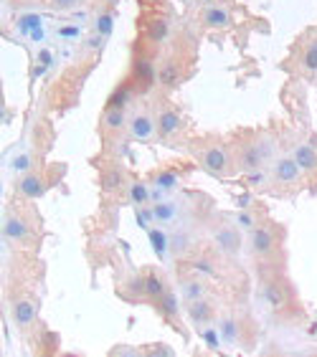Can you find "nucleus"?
<instances>
[{"label": "nucleus", "mask_w": 317, "mask_h": 357, "mask_svg": "<svg viewBox=\"0 0 317 357\" xmlns=\"http://www.w3.org/2000/svg\"><path fill=\"white\" fill-rule=\"evenodd\" d=\"M269 154H271V140L269 142H254V144L244 147V152H241V168L246 172H254L266 162Z\"/></svg>", "instance_id": "nucleus-1"}, {"label": "nucleus", "mask_w": 317, "mask_h": 357, "mask_svg": "<svg viewBox=\"0 0 317 357\" xmlns=\"http://www.w3.org/2000/svg\"><path fill=\"white\" fill-rule=\"evenodd\" d=\"M155 82H157V71H155L152 61H150V58H137V61H135V71H132V84H135V89L145 94V92H150V89L155 86Z\"/></svg>", "instance_id": "nucleus-2"}, {"label": "nucleus", "mask_w": 317, "mask_h": 357, "mask_svg": "<svg viewBox=\"0 0 317 357\" xmlns=\"http://www.w3.org/2000/svg\"><path fill=\"white\" fill-rule=\"evenodd\" d=\"M201 162L208 172L213 175H223L226 168H228V154L221 150V147H208L203 154H201Z\"/></svg>", "instance_id": "nucleus-3"}, {"label": "nucleus", "mask_w": 317, "mask_h": 357, "mask_svg": "<svg viewBox=\"0 0 317 357\" xmlns=\"http://www.w3.org/2000/svg\"><path fill=\"white\" fill-rule=\"evenodd\" d=\"M216 244L226 254H239L241 251V236L233 226H223V228L216 230Z\"/></svg>", "instance_id": "nucleus-4"}, {"label": "nucleus", "mask_w": 317, "mask_h": 357, "mask_svg": "<svg viewBox=\"0 0 317 357\" xmlns=\"http://www.w3.org/2000/svg\"><path fill=\"white\" fill-rule=\"evenodd\" d=\"M299 172H302V168L297 165L294 157H279V160L274 162V178L279 182H284V185L294 182L299 178Z\"/></svg>", "instance_id": "nucleus-5"}, {"label": "nucleus", "mask_w": 317, "mask_h": 357, "mask_svg": "<svg viewBox=\"0 0 317 357\" xmlns=\"http://www.w3.org/2000/svg\"><path fill=\"white\" fill-rule=\"evenodd\" d=\"M155 130H157V122H155L150 114H135V116L130 119V132H132V137H137V140H150V137L155 134Z\"/></svg>", "instance_id": "nucleus-6"}, {"label": "nucleus", "mask_w": 317, "mask_h": 357, "mask_svg": "<svg viewBox=\"0 0 317 357\" xmlns=\"http://www.w3.org/2000/svg\"><path fill=\"white\" fill-rule=\"evenodd\" d=\"M274 248V233L269 228H254L251 230V251L256 256H266L269 251Z\"/></svg>", "instance_id": "nucleus-7"}, {"label": "nucleus", "mask_w": 317, "mask_h": 357, "mask_svg": "<svg viewBox=\"0 0 317 357\" xmlns=\"http://www.w3.org/2000/svg\"><path fill=\"white\" fill-rule=\"evenodd\" d=\"M188 316H190L195 324H208V322L213 320V304L206 302V299L188 302Z\"/></svg>", "instance_id": "nucleus-8"}, {"label": "nucleus", "mask_w": 317, "mask_h": 357, "mask_svg": "<svg viewBox=\"0 0 317 357\" xmlns=\"http://www.w3.org/2000/svg\"><path fill=\"white\" fill-rule=\"evenodd\" d=\"M13 320H16V324L18 327H31L33 324V320H36V304L31 302V299H21V302H16V306H13Z\"/></svg>", "instance_id": "nucleus-9"}, {"label": "nucleus", "mask_w": 317, "mask_h": 357, "mask_svg": "<svg viewBox=\"0 0 317 357\" xmlns=\"http://www.w3.org/2000/svg\"><path fill=\"white\" fill-rule=\"evenodd\" d=\"M155 122H157V132H160L163 137H170L180 130V116L173 109H163L160 114H157Z\"/></svg>", "instance_id": "nucleus-10"}, {"label": "nucleus", "mask_w": 317, "mask_h": 357, "mask_svg": "<svg viewBox=\"0 0 317 357\" xmlns=\"http://www.w3.org/2000/svg\"><path fill=\"white\" fill-rule=\"evenodd\" d=\"M178 76H180V68L173 58H165L163 66L157 68V84H163V86H173L178 82Z\"/></svg>", "instance_id": "nucleus-11"}, {"label": "nucleus", "mask_w": 317, "mask_h": 357, "mask_svg": "<svg viewBox=\"0 0 317 357\" xmlns=\"http://www.w3.org/2000/svg\"><path fill=\"white\" fill-rule=\"evenodd\" d=\"M18 188H21V192H23L26 198H41V195L46 192V182L38 178V175H26Z\"/></svg>", "instance_id": "nucleus-12"}, {"label": "nucleus", "mask_w": 317, "mask_h": 357, "mask_svg": "<svg viewBox=\"0 0 317 357\" xmlns=\"http://www.w3.org/2000/svg\"><path fill=\"white\" fill-rule=\"evenodd\" d=\"M3 233H6V238H11V241H23V238L28 236V226H26L21 218L8 216V218H6V226H3Z\"/></svg>", "instance_id": "nucleus-13"}, {"label": "nucleus", "mask_w": 317, "mask_h": 357, "mask_svg": "<svg viewBox=\"0 0 317 357\" xmlns=\"http://www.w3.org/2000/svg\"><path fill=\"white\" fill-rule=\"evenodd\" d=\"M203 20H206V26H211V28H226V26L231 23V16H228L223 8H218V6H208V8L203 10Z\"/></svg>", "instance_id": "nucleus-14"}, {"label": "nucleus", "mask_w": 317, "mask_h": 357, "mask_svg": "<svg viewBox=\"0 0 317 357\" xmlns=\"http://www.w3.org/2000/svg\"><path fill=\"white\" fill-rule=\"evenodd\" d=\"M294 160L302 170H314L317 168V152L312 144H299L297 152H294Z\"/></svg>", "instance_id": "nucleus-15"}, {"label": "nucleus", "mask_w": 317, "mask_h": 357, "mask_svg": "<svg viewBox=\"0 0 317 357\" xmlns=\"http://www.w3.org/2000/svg\"><path fill=\"white\" fill-rule=\"evenodd\" d=\"M264 299H266V304L271 306V309H284V304H287V296H284V292H282V286L279 284H264Z\"/></svg>", "instance_id": "nucleus-16"}, {"label": "nucleus", "mask_w": 317, "mask_h": 357, "mask_svg": "<svg viewBox=\"0 0 317 357\" xmlns=\"http://www.w3.org/2000/svg\"><path fill=\"white\" fill-rule=\"evenodd\" d=\"M130 96H132V89H130V84H122V86H117V89L112 92V96L107 99V109H125V104L130 102Z\"/></svg>", "instance_id": "nucleus-17"}, {"label": "nucleus", "mask_w": 317, "mask_h": 357, "mask_svg": "<svg viewBox=\"0 0 317 357\" xmlns=\"http://www.w3.org/2000/svg\"><path fill=\"white\" fill-rule=\"evenodd\" d=\"M168 20H163V18H155V20H150L147 23V38L152 44H160V41H165L168 38Z\"/></svg>", "instance_id": "nucleus-18"}, {"label": "nucleus", "mask_w": 317, "mask_h": 357, "mask_svg": "<svg viewBox=\"0 0 317 357\" xmlns=\"http://www.w3.org/2000/svg\"><path fill=\"white\" fill-rule=\"evenodd\" d=\"M125 124H127L125 109H107V112H104V127H107V130L117 132V130H122Z\"/></svg>", "instance_id": "nucleus-19"}, {"label": "nucleus", "mask_w": 317, "mask_h": 357, "mask_svg": "<svg viewBox=\"0 0 317 357\" xmlns=\"http://www.w3.org/2000/svg\"><path fill=\"white\" fill-rule=\"evenodd\" d=\"M142 292L147 294V296H155V299H160L163 294H165V284L157 279V276H152V274H147L145 279H142Z\"/></svg>", "instance_id": "nucleus-20"}, {"label": "nucleus", "mask_w": 317, "mask_h": 357, "mask_svg": "<svg viewBox=\"0 0 317 357\" xmlns=\"http://www.w3.org/2000/svg\"><path fill=\"white\" fill-rule=\"evenodd\" d=\"M125 185V178H122V172L120 170H114V168H107L104 170V175H102V188L104 190H120Z\"/></svg>", "instance_id": "nucleus-21"}, {"label": "nucleus", "mask_w": 317, "mask_h": 357, "mask_svg": "<svg viewBox=\"0 0 317 357\" xmlns=\"http://www.w3.org/2000/svg\"><path fill=\"white\" fill-rule=\"evenodd\" d=\"M152 213H155V220L157 223H170L173 218H175V213H178V208H175V203H157V206H152Z\"/></svg>", "instance_id": "nucleus-22"}, {"label": "nucleus", "mask_w": 317, "mask_h": 357, "mask_svg": "<svg viewBox=\"0 0 317 357\" xmlns=\"http://www.w3.org/2000/svg\"><path fill=\"white\" fill-rule=\"evenodd\" d=\"M147 236H150V241H152V248H155L157 258H165V246H170L168 236H165V233H160V230H155V228H150V230H147Z\"/></svg>", "instance_id": "nucleus-23"}, {"label": "nucleus", "mask_w": 317, "mask_h": 357, "mask_svg": "<svg viewBox=\"0 0 317 357\" xmlns=\"http://www.w3.org/2000/svg\"><path fill=\"white\" fill-rule=\"evenodd\" d=\"M218 334L223 342H236V337H239V324H236L233 320H223L218 324Z\"/></svg>", "instance_id": "nucleus-24"}, {"label": "nucleus", "mask_w": 317, "mask_h": 357, "mask_svg": "<svg viewBox=\"0 0 317 357\" xmlns=\"http://www.w3.org/2000/svg\"><path fill=\"white\" fill-rule=\"evenodd\" d=\"M160 312H163L165 316H178V296L170 294V292H165V294L160 296Z\"/></svg>", "instance_id": "nucleus-25"}, {"label": "nucleus", "mask_w": 317, "mask_h": 357, "mask_svg": "<svg viewBox=\"0 0 317 357\" xmlns=\"http://www.w3.org/2000/svg\"><path fill=\"white\" fill-rule=\"evenodd\" d=\"M183 296H185L188 302L203 299V284H201V282H185V284H183Z\"/></svg>", "instance_id": "nucleus-26"}, {"label": "nucleus", "mask_w": 317, "mask_h": 357, "mask_svg": "<svg viewBox=\"0 0 317 357\" xmlns=\"http://www.w3.org/2000/svg\"><path fill=\"white\" fill-rule=\"evenodd\" d=\"M155 185H157V190H173L175 185H178V175L175 172H160L155 178Z\"/></svg>", "instance_id": "nucleus-27"}, {"label": "nucleus", "mask_w": 317, "mask_h": 357, "mask_svg": "<svg viewBox=\"0 0 317 357\" xmlns=\"http://www.w3.org/2000/svg\"><path fill=\"white\" fill-rule=\"evenodd\" d=\"M302 64H304V68H307V71L317 74V41H312V44L307 46V51H304V58H302Z\"/></svg>", "instance_id": "nucleus-28"}, {"label": "nucleus", "mask_w": 317, "mask_h": 357, "mask_svg": "<svg viewBox=\"0 0 317 357\" xmlns=\"http://www.w3.org/2000/svg\"><path fill=\"white\" fill-rule=\"evenodd\" d=\"M130 195H132V200H135L137 206H142V203H147V198H150V190H147V185H145V182H132V188H130Z\"/></svg>", "instance_id": "nucleus-29"}, {"label": "nucleus", "mask_w": 317, "mask_h": 357, "mask_svg": "<svg viewBox=\"0 0 317 357\" xmlns=\"http://www.w3.org/2000/svg\"><path fill=\"white\" fill-rule=\"evenodd\" d=\"M236 223H239V228H244V230H254L256 228V216L249 213V210H241L239 216H236Z\"/></svg>", "instance_id": "nucleus-30"}, {"label": "nucleus", "mask_w": 317, "mask_h": 357, "mask_svg": "<svg viewBox=\"0 0 317 357\" xmlns=\"http://www.w3.org/2000/svg\"><path fill=\"white\" fill-rule=\"evenodd\" d=\"M97 33H99L102 38H107V36L112 33V16L102 13V16L97 18Z\"/></svg>", "instance_id": "nucleus-31"}, {"label": "nucleus", "mask_w": 317, "mask_h": 357, "mask_svg": "<svg viewBox=\"0 0 317 357\" xmlns=\"http://www.w3.org/2000/svg\"><path fill=\"white\" fill-rule=\"evenodd\" d=\"M185 246H188V241H185V233H178L173 241H170V251L173 254H183L185 251Z\"/></svg>", "instance_id": "nucleus-32"}, {"label": "nucleus", "mask_w": 317, "mask_h": 357, "mask_svg": "<svg viewBox=\"0 0 317 357\" xmlns=\"http://www.w3.org/2000/svg\"><path fill=\"white\" fill-rule=\"evenodd\" d=\"M31 168V154H18L16 160H13V170H18V172H26Z\"/></svg>", "instance_id": "nucleus-33"}, {"label": "nucleus", "mask_w": 317, "mask_h": 357, "mask_svg": "<svg viewBox=\"0 0 317 357\" xmlns=\"http://www.w3.org/2000/svg\"><path fill=\"white\" fill-rule=\"evenodd\" d=\"M150 354H152V357H173L175 350H173V347H165V344H157L155 350H150Z\"/></svg>", "instance_id": "nucleus-34"}, {"label": "nucleus", "mask_w": 317, "mask_h": 357, "mask_svg": "<svg viewBox=\"0 0 317 357\" xmlns=\"http://www.w3.org/2000/svg\"><path fill=\"white\" fill-rule=\"evenodd\" d=\"M155 218V213L152 210H137V223L142 226V228H147V223Z\"/></svg>", "instance_id": "nucleus-35"}, {"label": "nucleus", "mask_w": 317, "mask_h": 357, "mask_svg": "<svg viewBox=\"0 0 317 357\" xmlns=\"http://www.w3.org/2000/svg\"><path fill=\"white\" fill-rule=\"evenodd\" d=\"M51 61H54L51 51H46V48H41V51H38V64H41L44 68H46V66H51Z\"/></svg>", "instance_id": "nucleus-36"}, {"label": "nucleus", "mask_w": 317, "mask_h": 357, "mask_svg": "<svg viewBox=\"0 0 317 357\" xmlns=\"http://www.w3.org/2000/svg\"><path fill=\"white\" fill-rule=\"evenodd\" d=\"M31 28H38V16H28L21 20V30H31Z\"/></svg>", "instance_id": "nucleus-37"}, {"label": "nucleus", "mask_w": 317, "mask_h": 357, "mask_svg": "<svg viewBox=\"0 0 317 357\" xmlns=\"http://www.w3.org/2000/svg\"><path fill=\"white\" fill-rule=\"evenodd\" d=\"M203 340H206V344H208V347H213V350L218 347V337H216V332H213V330L203 332Z\"/></svg>", "instance_id": "nucleus-38"}, {"label": "nucleus", "mask_w": 317, "mask_h": 357, "mask_svg": "<svg viewBox=\"0 0 317 357\" xmlns=\"http://www.w3.org/2000/svg\"><path fill=\"white\" fill-rule=\"evenodd\" d=\"M79 30L74 28V26H64V28H59V36H64V38H74Z\"/></svg>", "instance_id": "nucleus-39"}, {"label": "nucleus", "mask_w": 317, "mask_h": 357, "mask_svg": "<svg viewBox=\"0 0 317 357\" xmlns=\"http://www.w3.org/2000/svg\"><path fill=\"white\" fill-rule=\"evenodd\" d=\"M195 268H198V271H203V274H213V264H211V261H198V264H195Z\"/></svg>", "instance_id": "nucleus-40"}, {"label": "nucleus", "mask_w": 317, "mask_h": 357, "mask_svg": "<svg viewBox=\"0 0 317 357\" xmlns=\"http://www.w3.org/2000/svg\"><path fill=\"white\" fill-rule=\"evenodd\" d=\"M79 0H54V6L59 8V10H64V8H71V6H76Z\"/></svg>", "instance_id": "nucleus-41"}, {"label": "nucleus", "mask_w": 317, "mask_h": 357, "mask_svg": "<svg viewBox=\"0 0 317 357\" xmlns=\"http://www.w3.org/2000/svg\"><path fill=\"white\" fill-rule=\"evenodd\" d=\"M249 203H251V195H246V192H244V195L239 198V206H241V208H249Z\"/></svg>", "instance_id": "nucleus-42"}, {"label": "nucleus", "mask_w": 317, "mask_h": 357, "mask_svg": "<svg viewBox=\"0 0 317 357\" xmlns=\"http://www.w3.org/2000/svg\"><path fill=\"white\" fill-rule=\"evenodd\" d=\"M314 324H317V322H314Z\"/></svg>", "instance_id": "nucleus-43"}]
</instances>
